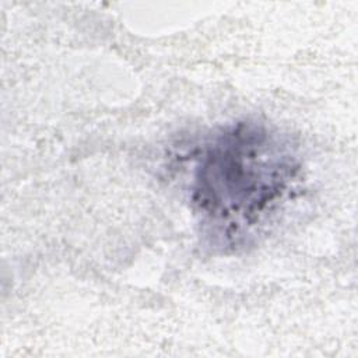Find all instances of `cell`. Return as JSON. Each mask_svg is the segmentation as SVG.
Listing matches in <instances>:
<instances>
[{
  "mask_svg": "<svg viewBox=\"0 0 358 358\" xmlns=\"http://www.w3.org/2000/svg\"><path fill=\"white\" fill-rule=\"evenodd\" d=\"M301 173L291 144L264 123L221 127L200 148L190 201L201 234L217 248H238L287 200Z\"/></svg>",
  "mask_w": 358,
  "mask_h": 358,
  "instance_id": "6da1fadb",
  "label": "cell"
}]
</instances>
